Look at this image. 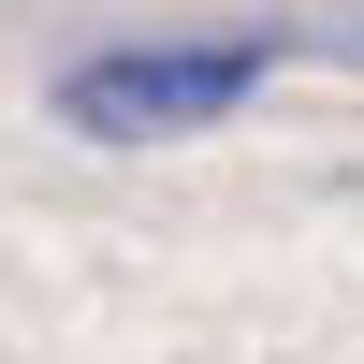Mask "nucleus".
<instances>
[{"label":"nucleus","instance_id":"1","mask_svg":"<svg viewBox=\"0 0 364 364\" xmlns=\"http://www.w3.org/2000/svg\"><path fill=\"white\" fill-rule=\"evenodd\" d=\"M277 44H291V29H219V44H102V58H73L44 102H58V132H87V146H161V132L233 117L262 73H277Z\"/></svg>","mask_w":364,"mask_h":364},{"label":"nucleus","instance_id":"2","mask_svg":"<svg viewBox=\"0 0 364 364\" xmlns=\"http://www.w3.org/2000/svg\"><path fill=\"white\" fill-rule=\"evenodd\" d=\"M306 44H321V58H350V73H364V0H336V15L306 29Z\"/></svg>","mask_w":364,"mask_h":364}]
</instances>
